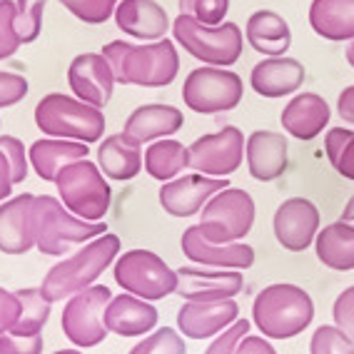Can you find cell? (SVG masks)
Returning a JSON list of instances; mask_svg holds the SVG:
<instances>
[{
	"label": "cell",
	"instance_id": "6da1fadb",
	"mask_svg": "<svg viewBox=\"0 0 354 354\" xmlns=\"http://www.w3.org/2000/svg\"><path fill=\"white\" fill-rule=\"evenodd\" d=\"M100 53L113 68L115 82L120 85L167 88L180 73V53H177V43L170 38L140 45L110 40L102 45Z\"/></svg>",
	"mask_w": 354,
	"mask_h": 354
},
{
	"label": "cell",
	"instance_id": "7a4b0ae2",
	"mask_svg": "<svg viewBox=\"0 0 354 354\" xmlns=\"http://www.w3.org/2000/svg\"><path fill=\"white\" fill-rule=\"evenodd\" d=\"M120 247L122 240L110 232L85 242L73 257L63 259L48 270L43 285H40L43 297L48 302H63L77 292L88 290L90 285H95V279L115 262Z\"/></svg>",
	"mask_w": 354,
	"mask_h": 354
},
{
	"label": "cell",
	"instance_id": "3957f363",
	"mask_svg": "<svg viewBox=\"0 0 354 354\" xmlns=\"http://www.w3.org/2000/svg\"><path fill=\"white\" fill-rule=\"evenodd\" d=\"M315 319V302L302 287L274 282L252 302L254 327L270 339H290L302 335Z\"/></svg>",
	"mask_w": 354,
	"mask_h": 354
},
{
	"label": "cell",
	"instance_id": "277c9868",
	"mask_svg": "<svg viewBox=\"0 0 354 354\" xmlns=\"http://www.w3.org/2000/svg\"><path fill=\"white\" fill-rule=\"evenodd\" d=\"M35 127L48 138L97 142L105 135V115L102 108L88 105L75 95L48 93L35 105Z\"/></svg>",
	"mask_w": 354,
	"mask_h": 354
},
{
	"label": "cell",
	"instance_id": "5b68a950",
	"mask_svg": "<svg viewBox=\"0 0 354 354\" xmlns=\"http://www.w3.org/2000/svg\"><path fill=\"white\" fill-rule=\"evenodd\" d=\"M35 209H38V237L35 247L38 252L48 257H63L73 247L85 245L108 232L105 222H88L73 215L60 197L53 195H35Z\"/></svg>",
	"mask_w": 354,
	"mask_h": 354
},
{
	"label": "cell",
	"instance_id": "8992f818",
	"mask_svg": "<svg viewBox=\"0 0 354 354\" xmlns=\"http://www.w3.org/2000/svg\"><path fill=\"white\" fill-rule=\"evenodd\" d=\"M172 35L180 48L190 53L195 60L215 68H230L242 57L245 35L234 23L207 28L197 23L192 13H180L172 20Z\"/></svg>",
	"mask_w": 354,
	"mask_h": 354
},
{
	"label": "cell",
	"instance_id": "52a82bcc",
	"mask_svg": "<svg viewBox=\"0 0 354 354\" xmlns=\"http://www.w3.org/2000/svg\"><path fill=\"white\" fill-rule=\"evenodd\" d=\"M55 187L60 203L80 220L100 222L108 215L113 190L100 167L90 162L88 158L65 165L60 175L55 177Z\"/></svg>",
	"mask_w": 354,
	"mask_h": 354
},
{
	"label": "cell",
	"instance_id": "ba28073f",
	"mask_svg": "<svg viewBox=\"0 0 354 354\" xmlns=\"http://www.w3.org/2000/svg\"><path fill=\"white\" fill-rule=\"evenodd\" d=\"M257 217L252 195L240 187H225L207 200L200 209V225L197 230L212 242H240L250 234Z\"/></svg>",
	"mask_w": 354,
	"mask_h": 354
},
{
	"label": "cell",
	"instance_id": "9c48e42d",
	"mask_svg": "<svg viewBox=\"0 0 354 354\" xmlns=\"http://www.w3.org/2000/svg\"><path fill=\"white\" fill-rule=\"evenodd\" d=\"M115 282L147 302H158L177 290V272L152 250H130L115 259Z\"/></svg>",
	"mask_w": 354,
	"mask_h": 354
},
{
	"label": "cell",
	"instance_id": "30bf717a",
	"mask_svg": "<svg viewBox=\"0 0 354 354\" xmlns=\"http://www.w3.org/2000/svg\"><path fill=\"white\" fill-rule=\"evenodd\" d=\"M245 85L237 73L215 65L195 68L183 82V102L192 113L215 115L234 110L242 102Z\"/></svg>",
	"mask_w": 354,
	"mask_h": 354
},
{
	"label": "cell",
	"instance_id": "8fae6325",
	"mask_svg": "<svg viewBox=\"0 0 354 354\" xmlns=\"http://www.w3.org/2000/svg\"><path fill=\"white\" fill-rule=\"evenodd\" d=\"M113 292L105 285H90L70 297L63 310V332L75 347H97L108 337L105 310Z\"/></svg>",
	"mask_w": 354,
	"mask_h": 354
},
{
	"label": "cell",
	"instance_id": "7c38bea8",
	"mask_svg": "<svg viewBox=\"0 0 354 354\" xmlns=\"http://www.w3.org/2000/svg\"><path fill=\"white\" fill-rule=\"evenodd\" d=\"M245 142L247 138L234 125H225L217 133L203 135L187 147L190 167L209 177H230L240 170L245 160Z\"/></svg>",
	"mask_w": 354,
	"mask_h": 354
},
{
	"label": "cell",
	"instance_id": "4fadbf2b",
	"mask_svg": "<svg viewBox=\"0 0 354 354\" xmlns=\"http://www.w3.org/2000/svg\"><path fill=\"white\" fill-rule=\"evenodd\" d=\"M225 187H230L227 177H209L203 172L175 177L160 187V205L167 215L185 220V217H195L207 205L209 197Z\"/></svg>",
	"mask_w": 354,
	"mask_h": 354
},
{
	"label": "cell",
	"instance_id": "5bb4252c",
	"mask_svg": "<svg viewBox=\"0 0 354 354\" xmlns=\"http://www.w3.org/2000/svg\"><path fill=\"white\" fill-rule=\"evenodd\" d=\"M68 85L77 100L105 108L113 100L115 73L102 53H80L68 65Z\"/></svg>",
	"mask_w": 354,
	"mask_h": 354
},
{
	"label": "cell",
	"instance_id": "9a60e30c",
	"mask_svg": "<svg viewBox=\"0 0 354 354\" xmlns=\"http://www.w3.org/2000/svg\"><path fill=\"white\" fill-rule=\"evenodd\" d=\"M38 237V209L35 195L8 197L0 203V252L6 254H26L35 247Z\"/></svg>",
	"mask_w": 354,
	"mask_h": 354
},
{
	"label": "cell",
	"instance_id": "2e32d148",
	"mask_svg": "<svg viewBox=\"0 0 354 354\" xmlns=\"http://www.w3.org/2000/svg\"><path fill=\"white\" fill-rule=\"evenodd\" d=\"M245 290L240 270H215V267H180L177 270V295L187 302L207 299H234Z\"/></svg>",
	"mask_w": 354,
	"mask_h": 354
},
{
	"label": "cell",
	"instance_id": "e0dca14e",
	"mask_svg": "<svg viewBox=\"0 0 354 354\" xmlns=\"http://www.w3.org/2000/svg\"><path fill=\"white\" fill-rule=\"evenodd\" d=\"M272 230L285 250L304 252L319 232V209L307 197H290L274 209Z\"/></svg>",
	"mask_w": 354,
	"mask_h": 354
},
{
	"label": "cell",
	"instance_id": "ac0fdd59",
	"mask_svg": "<svg viewBox=\"0 0 354 354\" xmlns=\"http://www.w3.org/2000/svg\"><path fill=\"white\" fill-rule=\"evenodd\" d=\"M183 254L195 265L215 267V270H247L254 265V250L245 242H212L207 240L197 225L187 227L183 232Z\"/></svg>",
	"mask_w": 354,
	"mask_h": 354
},
{
	"label": "cell",
	"instance_id": "d6986e66",
	"mask_svg": "<svg viewBox=\"0 0 354 354\" xmlns=\"http://www.w3.org/2000/svg\"><path fill=\"white\" fill-rule=\"evenodd\" d=\"M240 319V304L234 299L185 302L177 312V329L190 339H209Z\"/></svg>",
	"mask_w": 354,
	"mask_h": 354
},
{
	"label": "cell",
	"instance_id": "ffe728a7",
	"mask_svg": "<svg viewBox=\"0 0 354 354\" xmlns=\"http://www.w3.org/2000/svg\"><path fill=\"white\" fill-rule=\"evenodd\" d=\"M115 26L130 38L155 43L172 30V20L158 0H120L115 8Z\"/></svg>",
	"mask_w": 354,
	"mask_h": 354
},
{
	"label": "cell",
	"instance_id": "44dd1931",
	"mask_svg": "<svg viewBox=\"0 0 354 354\" xmlns=\"http://www.w3.org/2000/svg\"><path fill=\"white\" fill-rule=\"evenodd\" d=\"M307 70L299 63L297 57H265L262 63H257L250 73V85L259 97H270V100H279V97L295 95L304 85Z\"/></svg>",
	"mask_w": 354,
	"mask_h": 354
},
{
	"label": "cell",
	"instance_id": "7402d4cb",
	"mask_svg": "<svg viewBox=\"0 0 354 354\" xmlns=\"http://www.w3.org/2000/svg\"><path fill=\"white\" fill-rule=\"evenodd\" d=\"M247 170L259 183H272L285 175L290 165V145L287 138L272 130H254L245 142Z\"/></svg>",
	"mask_w": 354,
	"mask_h": 354
},
{
	"label": "cell",
	"instance_id": "603a6c76",
	"mask_svg": "<svg viewBox=\"0 0 354 354\" xmlns=\"http://www.w3.org/2000/svg\"><path fill=\"white\" fill-rule=\"evenodd\" d=\"M185 125V115L175 105H165V102H147L140 105L127 115L122 133L133 138L135 142H155L175 135Z\"/></svg>",
	"mask_w": 354,
	"mask_h": 354
},
{
	"label": "cell",
	"instance_id": "cb8c5ba5",
	"mask_svg": "<svg viewBox=\"0 0 354 354\" xmlns=\"http://www.w3.org/2000/svg\"><path fill=\"white\" fill-rule=\"evenodd\" d=\"M329 118H332V108L322 95L297 93L285 105V110L279 115V122H282L287 135L307 142V140H315L329 125Z\"/></svg>",
	"mask_w": 354,
	"mask_h": 354
},
{
	"label": "cell",
	"instance_id": "d4e9b609",
	"mask_svg": "<svg viewBox=\"0 0 354 354\" xmlns=\"http://www.w3.org/2000/svg\"><path fill=\"white\" fill-rule=\"evenodd\" d=\"M160 315L155 304L135 295H115L105 310V327L118 337H140L155 329Z\"/></svg>",
	"mask_w": 354,
	"mask_h": 354
},
{
	"label": "cell",
	"instance_id": "484cf974",
	"mask_svg": "<svg viewBox=\"0 0 354 354\" xmlns=\"http://www.w3.org/2000/svg\"><path fill=\"white\" fill-rule=\"evenodd\" d=\"M90 155L88 142L80 140H60V138H43L35 140L28 150V160H30L32 170L40 180L45 183H55V177L60 175L65 165L85 160Z\"/></svg>",
	"mask_w": 354,
	"mask_h": 354
},
{
	"label": "cell",
	"instance_id": "4316f807",
	"mask_svg": "<svg viewBox=\"0 0 354 354\" xmlns=\"http://www.w3.org/2000/svg\"><path fill=\"white\" fill-rule=\"evenodd\" d=\"M142 158H145L142 145L127 138L125 133L108 135L97 145V167L115 183H127L138 177V172L142 170Z\"/></svg>",
	"mask_w": 354,
	"mask_h": 354
},
{
	"label": "cell",
	"instance_id": "83f0119b",
	"mask_svg": "<svg viewBox=\"0 0 354 354\" xmlns=\"http://www.w3.org/2000/svg\"><path fill=\"white\" fill-rule=\"evenodd\" d=\"M245 40L252 45V50L265 57H279L290 50L292 30L290 23L274 10H254L247 18Z\"/></svg>",
	"mask_w": 354,
	"mask_h": 354
},
{
	"label": "cell",
	"instance_id": "f1b7e54d",
	"mask_svg": "<svg viewBox=\"0 0 354 354\" xmlns=\"http://www.w3.org/2000/svg\"><path fill=\"white\" fill-rule=\"evenodd\" d=\"M307 20L312 30L324 40H354V0H312Z\"/></svg>",
	"mask_w": 354,
	"mask_h": 354
},
{
	"label": "cell",
	"instance_id": "f546056e",
	"mask_svg": "<svg viewBox=\"0 0 354 354\" xmlns=\"http://www.w3.org/2000/svg\"><path fill=\"white\" fill-rule=\"evenodd\" d=\"M315 252L324 267L337 272L354 270V225L332 222L315 237Z\"/></svg>",
	"mask_w": 354,
	"mask_h": 354
},
{
	"label": "cell",
	"instance_id": "4dcf8cb0",
	"mask_svg": "<svg viewBox=\"0 0 354 354\" xmlns=\"http://www.w3.org/2000/svg\"><path fill=\"white\" fill-rule=\"evenodd\" d=\"M142 167L158 183H170L180 172H185L190 167V155H187V147L183 142H177V140L170 138L155 140V142L147 145L145 158H142Z\"/></svg>",
	"mask_w": 354,
	"mask_h": 354
},
{
	"label": "cell",
	"instance_id": "1f68e13d",
	"mask_svg": "<svg viewBox=\"0 0 354 354\" xmlns=\"http://www.w3.org/2000/svg\"><path fill=\"white\" fill-rule=\"evenodd\" d=\"M23 304V312H20V319L15 322V327L10 329V335L15 337H32L40 335V329L45 327L48 317H50V304L43 297L40 290H18L15 292Z\"/></svg>",
	"mask_w": 354,
	"mask_h": 354
},
{
	"label": "cell",
	"instance_id": "d6a6232c",
	"mask_svg": "<svg viewBox=\"0 0 354 354\" xmlns=\"http://www.w3.org/2000/svg\"><path fill=\"white\" fill-rule=\"evenodd\" d=\"M45 3L48 0H15V32L23 45L40 38Z\"/></svg>",
	"mask_w": 354,
	"mask_h": 354
},
{
	"label": "cell",
	"instance_id": "836d02e7",
	"mask_svg": "<svg viewBox=\"0 0 354 354\" xmlns=\"http://www.w3.org/2000/svg\"><path fill=\"white\" fill-rule=\"evenodd\" d=\"M68 13L75 15L80 23L102 26L115 15V8L120 0H60Z\"/></svg>",
	"mask_w": 354,
	"mask_h": 354
},
{
	"label": "cell",
	"instance_id": "e575fe53",
	"mask_svg": "<svg viewBox=\"0 0 354 354\" xmlns=\"http://www.w3.org/2000/svg\"><path fill=\"white\" fill-rule=\"evenodd\" d=\"M185 352H187V347H185L183 337L170 327H160L155 335L138 342L127 354H185Z\"/></svg>",
	"mask_w": 354,
	"mask_h": 354
},
{
	"label": "cell",
	"instance_id": "d590c367",
	"mask_svg": "<svg viewBox=\"0 0 354 354\" xmlns=\"http://www.w3.org/2000/svg\"><path fill=\"white\" fill-rule=\"evenodd\" d=\"M310 354H354V342L342 335L339 327L322 324L310 339Z\"/></svg>",
	"mask_w": 354,
	"mask_h": 354
},
{
	"label": "cell",
	"instance_id": "8d00e7d4",
	"mask_svg": "<svg viewBox=\"0 0 354 354\" xmlns=\"http://www.w3.org/2000/svg\"><path fill=\"white\" fill-rule=\"evenodd\" d=\"M20 45L15 32V0H0V60H10Z\"/></svg>",
	"mask_w": 354,
	"mask_h": 354
},
{
	"label": "cell",
	"instance_id": "74e56055",
	"mask_svg": "<svg viewBox=\"0 0 354 354\" xmlns=\"http://www.w3.org/2000/svg\"><path fill=\"white\" fill-rule=\"evenodd\" d=\"M0 152L8 158L10 162V170H13V183H23L28 177V152H26V145H23V140L13 138V135H0Z\"/></svg>",
	"mask_w": 354,
	"mask_h": 354
},
{
	"label": "cell",
	"instance_id": "f35d334b",
	"mask_svg": "<svg viewBox=\"0 0 354 354\" xmlns=\"http://www.w3.org/2000/svg\"><path fill=\"white\" fill-rule=\"evenodd\" d=\"M332 319H335V327H339L342 335L347 337L349 342H354V285L347 287L335 299Z\"/></svg>",
	"mask_w": 354,
	"mask_h": 354
},
{
	"label": "cell",
	"instance_id": "ab89813d",
	"mask_svg": "<svg viewBox=\"0 0 354 354\" xmlns=\"http://www.w3.org/2000/svg\"><path fill=\"white\" fill-rule=\"evenodd\" d=\"M28 95V80L18 73H6L0 70V110L13 108L23 102Z\"/></svg>",
	"mask_w": 354,
	"mask_h": 354
},
{
	"label": "cell",
	"instance_id": "60d3db41",
	"mask_svg": "<svg viewBox=\"0 0 354 354\" xmlns=\"http://www.w3.org/2000/svg\"><path fill=\"white\" fill-rule=\"evenodd\" d=\"M227 13L230 0H195V8H192V15L197 18V23H203L207 28L222 26Z\"/></svg>",
	"mask_w": 354,
	"mask_h": 354
},
{
	"label": "cell",
	"instance_id": "b9f144b4",
	"mask_svg": "<svg viewBox=\"0 0 354 354\" xmlns=\"http://www.w3.org/2000/svg\"><path fill=\"white\" fill-rule=\"evenodd\" d=\"M250 324L252 322H247V319H237L234 324H230V327L225 329V332H222L212 344H209L205 354H234L240 339L250 332Z\"/></svg>",
	"mask_w": 354,
	"mask_h": 354
},
{
	"label": "cell",
	"instance_id": "7bdbcfd3",
	"mask_svg": "<svg viewBox=\"0 0 354 354\" xmlns=\"http://www.w3.org/2000/svg\"><path fill=\"white\" fill-rule=\"evenodd\" d=\"M43 337H15V335H0V354H43Z\"/></svg>",
	"mask_w": 354,
	"mask_h": 354
},
{
	"label": "cell",
	"instance_id": "ee69618b",
	"mask_svg": "<svg viewBox=\"0 0 354 354\" xmlns=\"http://www.w3.org/2000/svg\"><path fill=\"white\" fill-rule=\"evenodd\" d=\"M20 312H23V304H20L18 295L0 287V335H6L15 327Z\"/></svg>",
	"mask_w": 354,
	"mask_h": 354
},
{
	"label": "cell",
	"instance_id": "f6af8a7d",
	"mask_svg": "<svg viewBox=\"0 0 354 354\" xmlns=\"http://www.w3.org/2000/svg\"><path fill=\"white\" fill-rule=\"evenodd\" d=\"M354 138V130H349V127H332L327 133V138H324V152H327L329 162L335 165L337 158L342 155V150L347 147V142Z\"/></svg>",
	"mask_w": 354,
	"mask_h": 354
},
{
	"label": "cell",
	"instance_id": "bcb514c9",
	"mask_svg": "<svg viewBox=\"0 0 354 354\" xmlns=\"http://www.w3.org/2000/svg\"><path fill=\"white\" fill-rule=\"evenodd\" d=\"M234 354H277L274 352V347L270 344L267 339H262V337H242L240 344H237V349H234Z\"/></svg>",
	"mask_w": 354,
	"mask_h": 354
},
{
	"label": "cell",
	"instance_id": "7dc6e473",
	"mask_svg": "<svg viewBox=\"0 0 354 354\" xmlns=\"http://www.w3.org/2000/svg\"><path fill=\"white\" fill-rule=\"evenodd\" d=\"M332 167H335L342 177H347V180L354 183V138L347 142V147L342 150V155L337 158V162L332 165Z\"/></svg>",
	"mask_w": 354,
	"mask_h": 354
},
{
	"label": "cell",
	"instance_id": "c3c4849f",
	"mask_svg": "<svg viewBox=\"0 0 354 354\" xmlns=\"http://www.w3.org/2000/svg\"><path fill=\"white\" fill-rule=\"evenodd\" d=\"M337 115L344 122H354V85L344 88L337 97Z\"/></svg>",
	"mask_w": 354,
	"mask_h": 354
},
{
	"label": "cell",
	"instance_id": "681fc988",
	"mask_svg": "<svg viewBox=\"0 0 354 354\" xmlns=\"http://www.w3.org/2000/svg\"><path fill=\"white\" fill-rule=\"evenodd\" d=\"M13 170H10V162L8 158L0 152V203H6L8 197L13 195Z\"/></svg>",
	"mask_w": 354,
	"mask_h": 354
},
{
	"label": "cell",
	"instance_id": "f907efd6",
	"mask_svg": "<svg viewBox=\"0 0 354 354\" xmlns=\"http://www.w3.org/2000/svg\"><path fill=\"white\" fill-rule=\"evenodd\" d=\"M342 220H344V222H354V195L349 197V203L344 205V212H342Z\"/></svg>",
	"mask_w": 354,
	"mask_h": 354
},
{
	"label": "cell",
	"instance_id": "816d5d0a",
	"mask_svg": "<svg viewBox=\"0 0 354 354\" xmlns=\"http://www.w3.org/2000/svg\"><path fill=\"white\" fill-rule=\"evenodd\" d=\"M177 6H180V13H192L195 0H177Z\"/></svg>",
	"mask_w": 354,
	"mask_h": 354
},
{
	"label": "cell",
	"instance_id": "f5cc1de1",
	"mask_svg": "<svg viewBox=\"0 0 354 354\" xmlns=\"http://www.w3.org/2000/svg\"><path fill=\"white\" fill-rule=\"evenodd\" d=\"M344 57H347V63L354 68V40H349V43H347V50H344Z\"/></svg>",
	"mask_w": 354,
	"mask_h": 354
},
{
	"label": "cell",
	"instance_id": "db71d44e",
	"mask_svg": "<svg viewBox=\"0 0 354 354\" xmlns=\"http://www.w3.org/2000/svg\"><path fill=\"white\" fill-rule=\"evenodd\" d=\"M53 354H80L77 349H57V352H53Z\"/></svg>",
	"mask_w": 354,
	"mask_h": 354
}]
</instances>
